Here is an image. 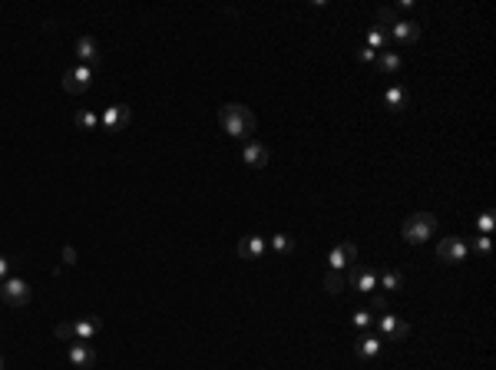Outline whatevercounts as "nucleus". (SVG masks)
I'll list each match as a JSON object with an SVG mask.
<instances>
[{
  "label": "nucleus",
  "instance_id": "nucleus-9",
  "mask_svg": "<svg viewBox=\"0 0 496 370\" xmlns=\"http://www.w3.org/2000/svg\"><path fill=\"white\" fill-rule=\"evenodd\" d=\"M345 278L358 294H374L377 291V271L374 268H347Z\"/></svg>",
  "mask_w": 496,
  "mask_h": 370
},
{
  "label": "nucleus",
  "instance_id": "nucleus-4",
  "mask_svg": "<svg viewBox=\"0 0 496 370\" xmlns=\"http://www.w3.org/2000/svg\"><path fill=\"white\" fill-rule=\"evenodd\" d=\"M0 301L10 304V308H24L30 301V285L24 278H7L0 281Z\"/></svg>",
  "mask_w": 496,
  "mask_h": 370
},
{
  "label": "nucleus",
  "instance_id": "nucleus-20",
  "mask_svg": "<svg viewBox=\"0 0 496 370\" xmlns=\"http://www.w3.org/2000/svg\"><path fill=\"white\" fill-rule=\"evenodd\" d=\"M374 67H377V73H397V69L404 67V56L400 53H377Z\"/></svg>",
  "mask_w": 496,
  "mask_h": 370
},
{
  "label": "nucleus",
  "instance_id": "nucleus-30",
  "mask_svg": "<svg viewBox=\"0 0 496 370\" xmlns=\"http://www.w3.org/2000/svg\"><path fill=\"white\" fill-rule=\"evenodd\" d=\"M358 60H361V63H374V60H377V53H374V50H367V47H361Z\"/></svg>",
  "mask_w": 496,
  "mask_h": 370
},
{
  "label": "nucleus",
  "instance_id": "nucleus-2",
  "mask_svg": "<svg viewBox=\"0 0 496 370\" xmlns=\"http://www.w3.org/2000/svg\"><path fill=\"white\" fill-rule=\"evenodd\" d=\"M433 232H437V215L433 212H417L400 225V238L407 245H424L427 238H433Z\"/></svg>",
  "mask_w": 496,
  "mask_h": 370
},
{
  "label": "nucleus",
  "instance_id": "nucleus-19",
  "mask_svg": "<svg viewBox=\"0 0 496 370\" xmlns=\"http://www.w3.org/2000/svg\"><path fill=\"white\" fill-rule=\"evenodd\" d=\"M387 43H390V33H387L381 24H374V27L367 30V50H374V53H387Z\"/></svg>",
  "mask_w": 496,
  "mask_h": 370
},
{
  "label": "nucleus",
  "instance_id": "nucleus-32",
  "mask_svg": "<svg viewBox=\"0 0 496 370\" xmlns=\"http://www.w3.org/2000/svg\"><path fill=\"white\" fill-rule=\"evenodd\" d=\"M63 261H67V264H73V261H76V251H73V248H67V251H63Z\"/></svg>",
  "mask_w": 496,
  "mask_h": 370
},
{
  "label": "nucleus",
  "instance_id": "nucleus-13",
  "mask_svg": "<svg viewBox=\"0 0 496 370\" xmlns=\"http://www.w3.org/2000/svg\"><path fill=\"white\" fill-rule=\"evenodd\" d=\"M387 33H390V40H397V43H417L420 33H424V27H420L417 20H397Z\"/></svg>",
  "mask_w": 496,
  "mask_h": 370
},
{
  "label": "nucleus",
  "instance_id": "nucleus-12",
  "mask_svg": "<svg viewBox=\"0 0 496 370\" xmlns=\"http://www.w3.org/2000/svg\"><path fill=\"white\" fill-rule=\"evenodd\" d=\"M69 328H73V341H93L99 330H103V321L99 317H76V321H69Z\"/></svg>",
  "mask_w": 496,
  "mask_h": 370
},
{
  "label": "nucleus",
  "instance_id": "nucleus-25",
  "mask_svg": "<svg viewBox=\"0 0 496 370\" xmlns=\"http://www.w3.org/2000/svg\"><path fill=\"white\" fill-rule=\"evenodd\" d=\"M351 321H354V328H358V330H371L374 314H371V311H354V317H351Z\"/></svg>",
  "mask_w": 496,
  "mask_h": 370
},
{
  "label": "nucleus",
  "instance_id": "nucleus-7",
  "mask_svg": "<svg viewBox=\"0 0 496 370\" xmlns=\"http://www.w3.org/2000/svg\"><path fill=\"white\" fill-rule=\"evenodd\" d=\"M67 364L76 370H90L97 364V351L90 347V341H69L67 347Z\"/></svg>",
  "mask_w": 496,
  "mask_h": 370
},
{
  "label": "nucleus",
  "instance_id": "nucleus-31",
  "mask_svg": "<svg viewBox=\"0 0 496 370\" xmlns=\"http://www.w3.org/2000/svg\"><path fill=\"white\" fill-rule=\"evenodd\" d=\"M7 278H10V261L0 255V281H7Z\"/></svg>",
  "mask_w": 496,
  "mask_h": 370
},
{
  "label": "nucleus",
  "instance_id": "nucleus-8",
  "mask_svg": "<svg viewBox=\"0 0 496 370\" xmlns=\"http://www.w3.org/2000/svg\"><path fill=\"white\" fill-rule=\"evenodd\" d=\"M377 321V328H381V334H384L387 341H404L407 334H411V324L404 321V317L390 314V311H384L381 317H374Z\"/></svg>",
  "mask_w": 496,
  "mask_h": 370
},
{
  "label": "nucleus",
  "instance_id": "nucleus-23",
  "mask_svg": "<svg viewBox=\"0 0 496 370\" xmlns=\"http://www.w3.org/2000/svg\"><path fill=\"white\" fill-rule=\"evenodd\" d=\"M73 123L80 126L83 133H93V129L99 126V116H97V112H90V110H83V112H76V116H73Z\"/></svg>",
  "mask_w": 496,
  "mask_h": 370
},
{
  "label": "nucleus",
  "instance_id": "nucleus-24",
  "mask_svg": "<svg viewBox=\"0 0 496 370\" xmlns=\"http://www.w3.org/2000/svg\"><path fill=\"white\" fill-rule=\"evenodd\" d=\"M493 225H496L493 208H490V212H483L480 219H477V228H480V235H490V232H493Z\"/></svg>",
  "mask_w": 496,
  "mask_h": 370
},
{
  "label": "nucleus",
  "instance_id": "nucleus-18",
  "mask_svg": "<svg viewBox=\"0 0 496 370\" xmlns=\"http://www.w3.org/2000/svg\"><path fill=\"white\" fill-rule=\"evenodd\" d=\"M381 337H377V334H364V337H358V341H354V354L358 357H377L381 354Z\"/></svg>",
  "mask_w": 496,
  "mask_h": 370
},
{
  "label": "nucleus",
  "instance_id": "nucleus-3",
  "mask_svg": "<svg viewBox=\"0 0 496 370\" xmlns=\"http://www.w3.org/2000/svg\"><path fill=\"white\" fill-rule=\"evenodd\" d=\"M93 67H86V63H80V67H73L63 73V90H67L69 96H80V93H86L90 86H93Z\"/></svg>",
  "mask_w": 496,
  "mask_h": 370
},
{
  "label": "nucleus",
  "instance_id": "nucleus-10",
  "mask_svg": "<svg viewBox=\"0 0 496 370\" xmlns=\"http://www.w3.org/2000/svg\"><path fill=\"white\" fill-rule=\"evenodd\" d=\"M129 119H133L129 106L116 103V106H106V112L99 116V126H103L106 133H119V129H126V126H129Z\"/></svg>",
  "mask_w": 496,
  "mask_h": 370
},
{
  "label": "nucleus",
  "instance_id": "nucleus-29",
  "mask_svg": "<svg viewBox=\"0 0 496 370\" xmlns=\"http://www.w3.org/2000/svg\"><path fill=\"white\" fill-rule=\"evenodd\" d=\"M371 308L384 314V311H387V298H384V294H371Z\"/></svg>",
  "mask_w": 496,
  "mask_h": 370
},
{
  "label": "nucleus",
  "instance_id": "nucleus-14",
  "mask_svg": "<svg viewBox=\"0 0 496 370\" xmlns=\"http://www.w3.org/2000/svg\"><path fill=\"white\" fill-rule=\"evenodd\" d=\"M268 159H272V152H268L265 142H245V146H242V162L251 165V169H265Z\"/></svg>",
  "mask_w": 496,
  "mask_h": 370
},
{
  "label": "nucleus",
  "instance_id": "nucleus-21",
  "mask_svg": "<svg viewBox=\"0 0 496 370\" xmlns=\"http://www.w3.org/2000/svg\"><path fill=\"white\" fill-rule=\"evenodd\" d=\"M321 285H324V291H328V294H341V291L347 288V278H345V271H328Z\"/></svg>",
  "mask_w": 496,
  "mask_h": 370
},
{
  "label": "nucleus",
  "instance_id": "nucleus-16",
  "mask_svg": "<svg viewBox=\"0 0 496 370\" xmlns=\"http://www.w3.org/2000/svg\"><path fill=\"white\" fill-rule=\"evenodd\" d=\"M377 288L387 291V294H394V291L404 288V274L394 271V268H381V271H377Z\"/></svg>",
  "mask_w": 496,
  "mask_h": 370
},
{
  "label": "nucleus",
  "instance_id": "nucleus-33",
  "mask_svg": "<svg viewBox=\"0 0 496 370\" xmlns=\"http://www.w3.org/2000/svg\"><path fill=\"white\" fill-rule=\"evenodd\" d=\"M0 370H3V357H0Z\"/></svg>",
  "mask_w": 496,
  "mask_h": 370
},
{
  "label": "nucleus",
  "instance_id": "nucleus-22",
  "mask_svg": "<svg viewBox=\"0 0 496 370\" xmlns=\"http://www.w3.org/2000/svg\"><path fill=\"white\" fill-rule=\"evenodd\" d=\"M268 242H272V248H275L278 255H291V251H295V238H291V235H285V232L272 235Z\"/></svg>",
  "mask_w": 496,
  "mask_h": 370
},
{
  "label": "nucleus",
  "instance_id": "nucleus-17",
  "mask_svg": "<svg viewBox=\"0 0 496 370\" xmlns=\"http://www.w3.org/2000/svg\"><path fill=\"white\" fill-rule=\"evenodd\" d=\"M76 56H80V63H86V67H90L93 60H99V56H103V50H99V43L93 40V37H80V40H76Z\"/></svg>",
  "mask_w": 496,
  "mask_h": 370
},
{
  "label": "nucleus",
  "instance_id": "nucleus-28",
  "mask_svg": "<svg viewBox=\"0 0 496 370\" xmlns=\"http://www.w3.org/2000/svg\"><path fill=\"white\" fill-rule=\"evenodd\" d=\"M473 248H477V251H480L483 258H486V255H490V235H480V238L473 242Z\"/></svg>",
  "mask_w": 496,
  "mask_h": 370
},
{
  "label": "nucleus",
  "instance_id": "nucleus-5",
  "mask_svg": "<svg viewBox=\"0 0 496 370\" xmlns=\"http://www.w3.org/2000/svg\"><path fill=\"white\" fill-rule=\"evenodd\" d=\"M467 255H470V245H467V238H460V235L440 238V245H437V258H440L443 264H460Z\"/></svg>",
  "mask_w": 496,
  "mask_h": 370
},
{
  "label": "nucleus",
  "instance_id": "nucleus-6",
  "mask_svg": "<svg viewBox=\"0 0 496 370\" xmlns=\"http://www.w3.org/2000/svg\"><path fill=\"white\" fill-rule=\"evenodd\" d=\"M354 261H358V245L338 242V245L328 251V271H347Z\"/></svg>",
  "mask_w": 496,
  "mask_h": 370
},
{
  "label": "nucleus",
  "instance_id": "nucleus-26",
  "mask_svg": "<svg viewBox=\"0 0 496 370\" xmlns=\"http://www.w3.org/2000/svg\"><path fill=\"white\" fill-rule=\"evenodd\" d=\"M377 20H381V27H394V24H397V14H394L390 7H381V10H377Z\"/></svg>",
  "mask_w": 496,
  "mask_h": 370
},
{
  "label": "nucleus",
  "instance_id": "nucleus-11",
  "mask_svg": "<svg viewBox=\"0 0 496 370\" xmlns=\"http://www.w3.org/2000/svg\"><path fill=\"white\" fill-rule=\"evenodd\" d=\"M265 245H268V242H265L262 235H245L235 251H238L242 261H258V258H265Z\"/></svg>",
  "mask_w": 496,
  "mask_h": 370
},
{
  "label": "nucleus",
  "instance_id": "nucleus-15",
  "mask_svg": "<svg viewBox=\"0 0 496 370\" xmlns=\"http://www.w3.org/2000/svg\"><path fill=\"white\" fill-rule=\"evenodd\" d=\"M384 106L390 112H404L407 106H411V93L404 90V86H387V93H384Z\"/></svg>",
  "mask_w": 496,
  "mask_h": 370
},
{
  "label": "nucleus",
  "instance_id": "nucleus-27",
  "mask_svg": "<svg viewBox=\"0 0 496 370\" xmlns=\"http://www.w3.org/2000/svg\"><path fill=\"white\" fill-rule=\"evenodd\" d=\"M53 337H56V341H73V328H69V321H67V324H56Z\"/></svg>",
  "mask_w": 496,
  "mask_h": 370
},
{
  "label": "nucleus",
  "instance_id": "nucleus-1",
  "mask_svg": "<svg viewBox=\"0 0 496 370\" xmlns=\"http://www.w3.org/2000/svg\"><path fill=\"white\" fill-rule=\"evenodd\" d=\"M219 123L232 139H248L255 129H258L255 112L248 110V106H242V103H225V106L219 110Z\"/></svg>",
  "mask_w": 496,
  "mask_h": 370
}]
</instances>
